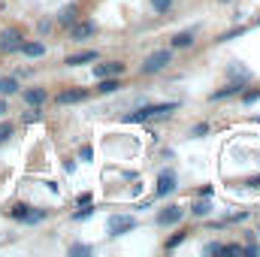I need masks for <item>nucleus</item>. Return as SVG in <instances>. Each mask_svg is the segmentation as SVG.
<instances>
[{
  "instance_id": "obj_17",
  "label": "nucleus",
  "mask_w": 260,
  "mask_h": 257,
  "mask_svg": "<svg viewBox=\"0 0 260 257\" xmlns=\"http://www.w3.org/2000/svg\"><path fill=\"white\" fill-rule=\"evenodd\" d=\"M76 21V6H64L58 12V24H73Z\"/></svg>"
},
{
  "instance_id": "obj_3",
  "label": "nucleus",
  "mask_w": 260,
  "mask_h": 257,
  "mask_svg": "<svg viewBox=\"0 0 260 257\" xmlns=\"http://www.w3.org/2000/svg\"><path fill=\"white\" fill-rule=\"evenodd\" d=\"M167 64H170V52H167V49H160V52H154V55H148V58H145L142 73H160Z\"/></svg>"
},
{
  "instance_id": "obj_31",
  "label": "nucleus",
  "mask_w": 260,
  "mask_h": 257,
  "mask_svg": "<svg viewBox=\"0 0 260 257\" xmlns=\"http://www.w3.org/2000/svg\"><path fill=\"white\" fill-rule=\"evenodd\" d=\"M3 112H6V103H3V100H0V115H3Z\"/></svg>"
},
{
  "instance_id": "obj_20",
  "label": "nucleus",
  "mask_w": 260,
  "mask_h": 257,
  "mask_svg": "<svg viewBox=\"0 0 260 257\" xmlns=\"http://www.w3.org/2000/svg\"><path fill=\"white\" fill-rule=\"evenodd\" d=\"M12 136V121H0V145Z\"/></svg>"
},
{
  "instance_id": "obj_13",
  "label": "nucleus",
  "mask_w": 260,
  "mask_h": 257,
  "mask_svg": "<svg viewBox=\"0 0 260 257\" xmlns=\"http://www.w3.org/2000/svg\"><path fill=\"white\" fill-rule=\"evenodd\" d=\"M88 61H97V52H79V55H70V58H67V67H79V64H88Z\"/></svg>"
},
{
  "instance_id": "obj_14",
  "label": "nucleus",
  "mask_w": 260,
  "mask_h": 257,
  "mask_svg": "<svg viewBox=\"0 0 260 257\" xmlns=\"http://www.w3.org/2000/svg\"><path fill=\"white\" fill-rule=\"evenodd\" d=\"M15 91H18V82H15L12 76H0V97L15 94Z\"/></svg>"
},
{
  "instance_id": "obj_25",
  "label": "nucleus",
  "mask_w": 260,
  "mask_h": 257,
  "mask_svg": "<svg viewBox=\"0 0 260 257\" xmlns=\"http://www.w3.org/2000/svg\"><path fill=\"white\" fill-rule=\"evenodd\" d=\"M257 97H260V91H245V94H242V100H245V103H254Z\"/></svg>"
},
{
  "instance_id": "obj_27",
  "label": "nucleus",
  "mask_w": 260,
  "mask_h": 257,
  "mask_svg": "<svg viewBox=\"0 0 260 257\" xmlns=\"http://www.w3.org/2000/svg\"><path fill=\"white\" fill-rule=\"evenodd\" d=\"M242 251H245V254H248V257H257V251H260V248H257V245H254V242H251V245H245Z\"/></svg>"
},
{
  "instance_id": "obj_19",
  "label": "nucleus",
  "mask_w": 260,
  "mask_h": 257,
  "mask_svg": "<svg viewBox=\"0 0 260 257\" xmlns=\"http://www.w3.org/2000/svg\"><path fill=\"white\" fill-rule=\"evenodd\" d=\"M209 209H212V206H209L206 200H200V203H194V206H191V212H194L197 218H200V215H209Z\"/></svg>"
},
{
  "instance_id": "obj_1",
  "label": "nucleus",
  "mask_w": 260,
  "mask_h": 257,
  "mask_svg": "<svg viewBox=\"0 0 260 257\" xmlns=\"http://www.w3.org/2000/svg\"><path fill=\"white\" fill-rule=\"evenodd\" d=\"M136 227V218L133 215H112L109 221H106V230H109V236H124Z\"/></svg>"
},
{
  "instance_id": "obj_16",
  "label": "nucleus",
  "mask_w": 260,
  "mask_h": 257,
  "mask_svg": "<svg viewBox=\"0 0 260 257\" xmlns=\"http://www.w3.org/2000/svg\"><path fill=\"white\" fill-rule=\"evenodd\" d=\"M170 43H173V49H188V46L194 43V34H176Z\"/></svg>"
},
{
  "instance_id": "obj_11",
  "label": "nucleus",
  "mask_w": 260,
  "mask_h": 257,
  "mask_svg": "<svg viewBox=\"0 0 260 257\" xmlns=\"http://www.w3.org/2000/svg\"><path fill=\"white\" fill-rule=\"evenodd\" d=\"M18 52H24L27 58H43V55H46V46H43V43H21Z\"/></svg>"
},
{
  "instance_id": "obj_7",
  "label": "nucleus",
  "mask_w": 260,
  "mask_h": 257,
  "mask_svg": "<svg viewBox=\"0 0 260 257\" xmlns=\"http://www.w3.org/2000/svg\"><path fill=\"white\" fill-rule=\"evenodd\" d=\"M79 100H85V91H82V88H67V91H61V94L55 97L58 106H70V103H79Z\"/></svg>"
},
{
  "instance_id": "obj_4",
  "label": "nucleus",
  "mask_w": 260,
  "mask_h": 257,
  "mask_svg": "<svg viewBox=\"0 0 260 257\" xmlns=\"http://www.w3.org/2000/svg\"><path fill=\"white\" fill-rule=\"evenodd\" d=\"M173 188H176V173H173V170H164V173L157 176L154 194H157V197H167V194H173Z\"/></svg>"
},
{
  "instance_id": "obj_2",
  "label": "nucleus",
  "mask_w": 260,
  "mask_h": 257,
  "mask_svg": "<svg viewBox=\"0 0 260 257\" xmlns=\"http://www.w3.org/2000/svg\"><path fill=\"white\" fill-rule=\"evenodd\" d=\"M21 30H15V27H6L3 34H0V52H18L21 49Z\"/></svg>"
},
{
  "instance_id": "obj_29",
  "label": "nucleus",
  "mask_w": 260,
  "mask_h": 257,
  "mask_svg": "<svg viewBox=\"0 0 260 257\" xmlns=\"http://www.w3.org/2000/svg\"><path fill=\"white\" fill-rule=\"evenodd\" d=\"M206 130H209V124H197V127H194V136H203Z\"/></svg>"
},
{
  "instance_id": "obj_28",
  "label": "nucleus",
  "mask_w": 260,
  "mask_h": 257,
  "mask_svg": "<svg viewBox=\"0 0 260 257\" xmlns=\"http://www.w3.org/2000/svg\"><path fill=\"white\" fill-rule=\"evenodd\" d=\"M91 154H94V151H91V145H85V148H82V154H79V157H82V160H91Z\"/></svg>"
},
{
  "instance_id": "obj_26",
  "label": "nucleus",
  "mask_w": 260,
  "mask_h": 257,
  "mask_svg": "<svg viewBox=\"0 0 260 257\" xmlns=\"http://www.w3.org/2000/svg\"><path fill=\"white\" fill-rule=\"evenodd\" d=\"M73 218H76V221H85V218H91V209H79Z\"/></svg>"
},
{
  "instance_id": "obj_6",
  "label": "nucleus",
  "mask_w": 260,
  "mask_h": 257,
  "mask_svg": "<svg viewBox=\"0 0 260 257\" xmlns=\"http://www.w3.org/2000/svg\"><path fill=\"white\" fill-rule=\"evenodd\" d=\"M182 215H185V209H179V206H167L160 215H157V224L160 227H170V224H179L182 221Z\"/></svg>"
},
{
  "instance_id": "obj_8",
  "label": "nucleus",
  "mask_w": 260,
  "mask_h": 257,
  "mask_svg": "<svg viewBox=\"0 0 260 257\" xmlns=\"http://www.w3.org/2000/svg\"><path fill=\"white\" fill-rule=\"evenodd\" d=\"M94 30H97L94 21H76V24L70 27V40H85V37H91Z\"/></svg>"
},
{
  "instance_id": "obj_30",
  "label": "nucleus",
  "mask_w": 260,
  "mask_h": 257,
  "mask_svg": "<svg viewBox=\"0 0 260 257\" xmlns=\"http://www.w3.org/2000/svg\"><path fill=\"white\" fill-rule=\"evenodd\" d=\"M248 185H251V188H260V176L257 179H248Z\"/></svg>"
},
{
  "instance_id": "obj_18",
  "label": "nucleus",
  "mask_w": 260,
  "mask_h": 257,
  "mask_svg": "<svg viewBox=\"0 0 260 257\" xmlns=\"http://www.w3.org/2000/svg\"><path fill=\"white\" fill-rule=\"evenodd\" d=\"M118 88H121V85H118L112 76H106V79L100 82V88H97V91H100V94H112V91H118Z\"/></svg>"
},
{
  "instance_id": "obj_15",
  "label": "nucleus",
  "mask_w": 260,
  "mask_h": 257,
  "mask_svg": "<svg viewBox=\"0 0 260 257\" xmlns=\"http://www.w3.org/2000/svg\"><path fill=\"white\" fill-rule=\"evenodd\" d=\"M170 112H176V103H157V106H148V118H154V115H170Z\"/></svg>"
},
{
  "instance_id": "obj_22",
  "label": "nucleus",
  "mask_w": 260,
  "mask_h": 257,
  "mask_svg": "<svg viewBox=\"0 0 260 257\" xmlns=\"http://www.w3.org/2000/svg\"><path fill=\"white\" fill-rule=\"evenodd\" d=\"M182 239H185V233H176V236H170V239H167V248H176Z\"/></svg>"
},
{
  "instance_id": "obj_24",
  "label": "nucleus",
  "mask_w": 260,
  "mask_h": 257,
  "mask_svg": "<svg viewBox=\"0 0 260 257\" xmlns=\"http://www.w3.org/2000/svg\"><path fill=\"white\" fill-rule=\"evenodd\" d=\"M221 248H224V245H218V242H209V245H206V254H221Z\"/></svg>"
},
{
  "instance_id": "obj_12",
  "label": "nucleus",
  "mask_w": 260,
  "mask_h": 257,
  "mask_svg": "<svg viewBox=\"0 0 260 257\" xmlns=\"http://www.w3.org/2000/svg\"><path fill=\"white\" fill-rule=\"evenodd\" d=\"M24 100H27L30 106H43V103H46V91H43V88H27V91H24Z\"/></svg>"
},
{
  "instance_id": "obj_21",
  "label": "nucleus",
  "mask_w": 260,
  "mask_h": 257,
  "mask_svg": "<svg viewBox=\"0 0 260 257\" xmlns=\"http://www.w3.org/2000/svg\"><path fill=\"white\" fill-rule=\"evenodd\" d=\"M170 3H173V0H151L154 12H167V9H170Z\"/></svg>"
},
{
  "instance_id": "obj_5",
  "label": "nucleus",
  "mask_w": 260,
  "mask_h": 257,
  "mask_svg": "<svg viewBox=\"0 0 260 257\" xmlns=\"http://www.w3.org/2000/svg\"><path fill=\"white\" fill-rule=\"evenodd\" d=\"M9 215H12L15 221H27V224H34V221H43V218H46V212H30L27 206H15V209H9Z\"/></svg>"
},
{
  "instance_id": "obj_10",
  "label": "nucleus",
  "mask_w": 260,
  "mask_h": 257,
  "mask_svg": "<svg viewBox=\"0 0 260 257\" xmlns=\"http://www.w3.org/2000/svg\"><path fill=\"white\" fill-rule=\"evenodd\" d=\"M242 85H245V79H239V82H233V85H227V88L215 91V94H212V100H224V97H233V94H239V91H242Z\"/></svg>"
},
{
  "instance_id": "obj_9",
  "label": "nucleus",
  "mask_w": 260,
  "mask_h": 257,
  "mask_svg": "<svg viewBox=\"0 0 260 257\" xmlns=\"http://www.w3.org/2000/svg\"><path fill=\"white\" fill-rule=\"evenodd\" d=\"M94 73H97L100 79H106V76H118V73H124V64H118V61H106V64L94 67Z\"/></svg>"
},
{
  "instance_id": "obj_23",
  "label": "nucleus",
  "mask_w": 260,
  "mask_h": 257,
  "mask_svg": "<svg viewBox=\"0 0 260 257\" xmlns=\"http://www.w3.org/2000/svg\"><path fill=\"white\" fill-rule=\"evenodd\" d=\"M70 254H91L88 245H70Z\"/></svg>"
}]
</instances>
